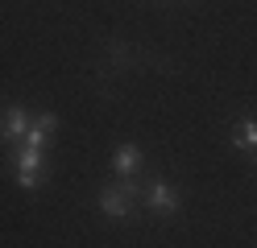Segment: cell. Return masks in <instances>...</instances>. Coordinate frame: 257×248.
I'll list each match as a JSON object with an SVG mask.
<instances>
[{
	"mask_svg": "<svg viewBox=\"0 0 257 248\" xmlns=\"http://www.w3.org/2000/svg\"><path fill=\"white\" fill-rule=\"evenodd\" d=\"M137 198H141L137 182L124 178V182H116V186H100V194H95V207H100L104 215H112V219H128V215L137 211Z\"/></svg>",
	"mask_w": 257,
	"mask_h": 248,
	"instance_id": "obj_1",
	"label": "cell"
},
{
	"mask_svg": "<svg viewBox=\"0 0 257 248\" xmlns=\"http://www.w3.org/2000/svg\"><path fill=\"white\" fill-rule=\"evenodd\" d=\"M232 145L236 149H253V153H257V116H240V120H236Z\"/></svg>",
	"mask_w": 257,
	"mask_h": 248,
	"instance_id": "obj_6",
	"label": "cell"
},
{
	"mask_svg": "<svg viewBox=\"0 0 257 248\" xmlns=\"http://www.w3.org/2000/svg\"><path fill=\"white\" fill-rule=\"evenodd\" d=\"M141 165H146V157H141V149H137L133 141L116 145V153H112V170H116L120 178H137V174H141Z\"/></svg>",
	"mask_w": 257,
	"mask_h": 248,
	"instance_id": "obj_5",
	"label": "cell"
},
{
	"mask_svg": "<svg viewBox=\"0 0 257 248\" xmlns=\"http://www.w3.org/2000/svg\"><path fill=\"white\" fill-rule=\"evenodd\" d=\"M13 161H17V182H21V190H38V186H42L46 153H42V149H13Z\"/></svg>",
	"mask_w": 257,
	"mask_h": 248,
	"instance_id": "obj_3",
	"label": "cell"
},
{
	"mask_svg": "<svg viewBox=\"0 0 257 248\" xmlns=\"http://www.w3.org/2000/svg\"><path fill=\"white\" fill-rule=\"evenodd\" d=\"M141 198H146V207L150 211H158V215H179V207H183V198H179V190L170 186V182H150L146 190H141Z\"/></svg>",
	"mask_w": 257,
	"mask_h": 248,
	"instance_id": "obj_4",
	"label": "cell"
},
{
	"mask_svg": "<svg viewBox=\"0 0 257 248\" xmlns=\"http://www.w3.org/2000/svg\"><path fill=\"white\" fill-rule=\"evenodd\" d=\"M29 124H34L29 108H21V104H9V108H5V116H0V141H5L9 149H17V145L25 141Z\"/></svg>",
	"mask_w": 257,
	"mask_h": 248,
	"instance_id": "obj_2",
	"label": "cell"
}]
</instances>
